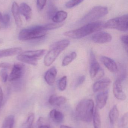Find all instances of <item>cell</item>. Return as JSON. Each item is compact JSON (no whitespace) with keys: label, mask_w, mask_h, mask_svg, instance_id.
I'll return each mask as SVG.
<instances>
[{"label":"cell","mask_w":128,"mask_h":128,"mask_svg":"<svg viewBox=\"0 0 128 128\" xmlns=\"http://www.w3.org/2000/svg\"><path fill=\"white\" fill-rule=\"evenodd\" d=\"M103 26V23L102 22H94L88 23L78 29L66 32L64 34L66 36L72 39H80L99 31Z\"/></svg>","instance_id":"cell-1"},{"label":"cell","mask_w":128,"mask_h":128,"mask_svg":"<svg viewBox=\"0 0 128 128\" xmlns=\"http://www.w3.org/2000/svg\"><path fill=\"white\" fill-rule=\"evenodd\" d=\"M94 109V103L92 99H83L76 106V116L82 122H91L92 119Z\"/></svg>","instance_id":"cell-2"},{"label":"cell","mask_w":128,"mask_h":128,"mask_svg":"<svg viewBox=\"0 0 128 128\" xmlns=\"http://www.w3.org/2000/svg\"><path fill=\"white\" fill-rule=\"evenodd\" d=\"M70 44L67 40H60L53 44L44 58L45 66H49L55 61L61 52L65 49Z\"/></svg>","instance_id":"cell-3"},{"label":"cell","mask_w":128,"mask_h":128,"mask_svg":"<svg viewBox=\"0 0 128 128\" xmlns=\"http://www.w3.org/2000/svg\"><path fill=\"white\" fill-rule=\"evenodd\" d=\"M47 34V30L44 26H35L22 29L19 34L18 38L21 40H31L42 38Z\"/></svg>","instance_id":"cell-4"},{"label":"cell","mask_w":128,"mask_h":128,"mask_svg":"<svg viewBox=\"0 0 128 128\" xmlns=\"http://www.w3.org/2000/svg\"><path fill=\"white\" fill-rule=\"evenodd\" d=\"M46 50H29L22 52L17 57L18 60L33 66H36L38 60L41 58L46 54Z\"/></svg>","instance_id":"cell-5"},{"label":"cell","mask_w":128,"mask_h":128,"mask_svg":"<svg viewBox=\"0 0 128 128\" xmlns=\"http://www.w3.org/2000/svg\"><path fill=\"white\" fill-rule=\"evenodd\" d=\"M108 12V9L106 7H94L80 20L79 23L80 24L90 23L92 21L103 17Z\"/></svg>","instance_id":"cell-6"},{"label":"cell","mask_w":128,"mask_h":128,"mask_svg":"<svg viewBox=\"0 0 128 128\" xmlns=\"http://www.w3.org/2000/svg\"><path fill=\"white\" fill-rule=\"evenodd\" d=\"M106 28L115 29L122 32H127L128 29V15H124L108 20L104 25Z\"/></svg>","instance_id":"cell-7"},{"label":"cell","mask_w":128,"mask_h":128,"mask_svg":"<svg viewBox=\"0 0 128 128\" xmlns=\"http://www.w3.org/2000/svg\"><path fill=\"white\" fill-rule=\"evenodd\" d=\"M90 76L92 80H98L102 78L104 74V71L100 64L96 60L93 52L90 55Z\"/></svg>","instance_id":"cell-8"},{"label":"cell","mask_w":128,"mask_h":128,"mask_svg":"<svg viewBox=\"0 0 128 128\" xmlns=\"http://www.w3.org/2000/svg\"><path fill=\"white\" fill-rule=\"evenodd\" d=\"M24 70L25 66L23 64H14L9 76V80L10 81H13L20 79L24 74Z\"/></svg>","instance_id":"cell-9"},{"label":"cell","mask_w":128,"mask_h":128,"mask_svg":"<svg viewBox=\"0 0 128 128\" xmlns=\"http://www.w3.org/2000/svg\"><path fill=\"white\" fill-rule=\"evenodd\" d=\"M113 91L114 96L117 99L121 100H124L126 98V94L122 89L121 81L118 79L116 80L113 85Z\"/></svg>","instance_id":"cell-10"},{"label":"cell","mask_w":128,"mask_h":128,"mask_svg":"<svg viewBox=\"0 0 128 128\" xmlns=\"http://www.w3.org/2000/svg\"><path fill=\"white\" fill-rule=\"evenodd\" d=\"M112 35L105 32H99L92 36V40L95 43L98 44H105L109 42L112 40Z\"/></svg>","instance_id":"cell-11"},{"label":"cell","mask_w":128,"mask_h":128,"mask_svg":"<svg viewBox=\"0 0 128 128\" xmlns=\"http://www.w3.org/2000/svg\"><path fill=\"white\" fill-rule=\"evenodd\" d=\"M101 61L105 67L112 73H117L118 67L114 60L106 56H102L100 58Z\"/></svg>","instance_id":"cell-12"},{"label":"cell","mask_w":128,"mask_h":128,"mask_svg":"<svg viewBox=\"0 0 128 128\" xmlns=\"http://www.w3.org/2000/svg\"><path fill=\"white\" fill-rule=\"evenodd\" d=\"M108 98L109 92L107 90L101 92L98 94L96 98L97 107L99 109L103 108L106 104Z\"/></svg>","instance_id":"cell-13"},{"label":"cell","mask_w":128,"mask_h":128,"mask_svg":"<svg viewBox=\"0 0 128 128\" xmlns=\"http://www.w3.org/2000/svg\"><path fill=\"white\" fill-rule=\"evenodd\" d=\"M111 83V80L109 78L101 79L94 83L92 86L94 92H97L103 90L108 87Z\"/></svg>","instance_id":"cell-14"},{"label":"cell","mask_w":128,"mask_h":128,"mask_svg":"<svg viewBox=\"0 0 128 128\" xmlns=\"http://www.w3.org/2000/svg\"><path fill=\"white\" fill-rule=\"evenodd\" d=\"M57 74V69L55 67L50 68L46 72L44 75V79L47 84L50 86L54 84Z\"/></svg>","instance_id":"cell-15"},{"label":"cell","mask_w":128,"mask_h":128,"mask_svg":"<svg viewBox=\"0 0 128 128\" xmlns=\"http://www.w3.org/2000/svg\"><path fill=\"white\" fill-rule=\"evenodd\" d=\"M21 47H14L0 50V58L19 54L22 52Z\"/></svg>","instance_id":"cell-16"},{"label":"cell","mask_w":128,"mask_h":128,"mask_svg":"<svg viewBox=\"0 0 128 128\" xmlns=\"http://www.w3.org/2000/svg\"><path fill=\"white\" fill-rule=\"evenodd\" d=\"M67 101V98L65 97L56 94L52 95L49 99V103L51 105L58 106L64 105Z\"/></svg>","instance_id":"cell-17"},{"label":"cell","mask_w":128,"mask_h":128,"mask_svg":"<svg viewBox=\"0 0 128 128\" xmlns=\"http://www.w3.org/2000/svg\"><path fill=\"white\" fill-rule=\"evenodd\" d=\"M20 13L25 18L27 21L31 19L32 15V10L29 5L25 3H23L19 7Z\"/></svg>","instance_id":"cell-18"},{"label":"cell","mask_w":128,"mask_h":128,"mask_svg":"<svg viewBox=\"0 0 128 128\" xmlns=\"http://www.w3.org/2000/svg\"><path fill=\"white\" fill-rule=\"evenodd\" d=\"M12 12L16 24L18 27H21L22 26V21L20 18L19 6L15 2L12 4Z\"/></svg>","instance_id":"cell-19"},{"label":"cell","mask_w":128,"mask_h":128,"mask_svg":"<svg viewBox=\"0 0 128 128\" xmlns=\"http://www.w3.org/2000/svg\"><path fill=\"white\" fill-rule=\"evenodd\" d=\"M49 116L52 120L56 123H61L64 120L63 114L56 110H52L50 112Z\"/></svg>","instance_id":"cell-20"},{"label":"cell","mask_w":128,"mask_h":128,"mask_svg":"<svg viewBox=\"0 0 128 128\" xmlns=\"http://www.w3.org/2000/svg\"><path fill=\"white\" fill-rule=\"evenodd\" d=\"M67 17V14L63 10L57 11L52 19L56 23H60L64 21Z\"/></svg>","instance_id":"cell-21"},{"label":"cell","mask_w":128,"mask_h":128,"mask_svg":"<svg viewBox=\"0 0 128 128\" xmlns=\"http://www.w3.org/2000/svg\"><path fill=\"white\" fill-rule=\"evenodd\" d=\"M119 116V112L118 108L116 105H114L109 112V117L110 123L112 124H115Z\"/></svg>","instance_id":"cell-22"},{"label":"cell","mask_w":128,"mask_h":128,"mask_svg":"<svg viewBox=\"0 0 128 128\" xmlns=\"http://www.w3.org/2000/svg\"><path fill=\"white\" fill-rule=\"evenodd\" d=\"M94 128H101V120L98 109L96 107L94 111L93 117Z\"/></svg>","instance_id":"cell-23"},{"label":"cell","mask_w":128,"mask_h":128,"mask_svg":"<svg viewBox=\"0 0 128 128\" xmlns=\"http://www.w3.org/2000/svg\"><path fill=\"white\" fill-rule=\"evenodd\" d=\"M15 118L13 115L8 116L4 120L2 128H13Z\"/></svg>","instance_id":"cell-24"},{"label":"cell","mask_w":128,"mask_h":128,"mask_svg":"<svg viewBox=\"0 0 128 128\" xmlns=\"http://www.w3.org/2000/svg\"><path fill=\"white\" fill-rule=\"evenodd\" d=\"M77 54L73 52L71 53L68 56L65 57L62 62V65L63 66H66L68 65L72 62L73 60L76 58Z\"/></svg>","instance_id":"cell-25"},{"label":"cell","mask_w":128,"mask_h":128,"mask_svg":"<svg viewBox=\"0 0 128 128\" xmlns=\"http://www.w3.org/2000/svg\"><path fill=\"white\" fill-rule=\"evenodd\" d=\"M57 12V8L52 2H49L48 4L47 16L48 18L52 19Z\"/></svg>","instance_id":"cell-26"},{"label":"cell","mask_w":128,"mask_h":128,"mask_svg":"<svg viewBox=\"0 0 128 128\" xmlns=\"http://www.w3.org/2000/svg\"><path fill=\"white\" fill-rule=\"evenodd\" d=\"M34 128H50V127L47 121L41 117L38 120Z\"/></svg>","instance_id":"cell-27"},{"label":"cell","mask_w":128,"mask_h":128,"mask_svg":"<svg viewBox=\"0 0 128 128\" xmlns=\"http://www.w3.org/2000/svg\"><path fill=\"white\" fill-rule=\"evenodd\" d=\"M118 128H128L127 112L120 119L119 122Z\"/></svg>","instance_id":"cell-28"},{"label":"cell","mask_w":128,"mask_h":128,"mask_svg":"<svg viewBox=\"0 0 128 128\" xmlns=\"http://www.w3.org/2000/svg\"><path fill=\"white\" fill-rule=\"evenodd\" d=\"M67 86V77L64 76L61 78L58 82V87L59 90L64 91L65 90Z\"/></svg>","instance_id":"cell-29"},{"label":"cell","mask_w":128,"mask_h":128,"mask_svg":"<svg viewBox=\"0 0 128 128\" xmlns=\"http://www.w3.org/2000/svg\"><path fill=\"white\" fill-rule=\"evenodd\" d=\"M34 120V115L33 114H31L28 116L25 123V124H24L25 128H31L33 126Z\"/></svg>","instance_id":"cell-30"},{"label":"cell","mask_w":128,"mask_h":128,"mask_svg":"<svg viewBox=\"0 0 128 128\" xmlns=\"http://www.w3.org/2000/svg\"><path fill=\"white\" fill-rule=\"evenodd\" d=\"M84 0H71L68 2L66 4L65 6L67 8H71L77 6L82 2Z\"/></svg>","instance_id":"cell-31"},{"label":"cell","mask_w":128,"mask_h":128,"mask_svg":"<svg viewBox=\"0 0 128 128\" xmlns=\"http://www.w3.org/2000/svg\"><path fill=\"white\" fill-rule=\"evenodd\" d=\"M0 76L3 82H6L8 78L7 69L2 68L0 71Z\"/></svg>","instance_id":"cell-32"},{"label":"cell","mask_w":128,"mask_h":128,"mask_svg":"<svg viewBox=\"0 0 128 128\" xmlns=\"http://www.w3.org/2000/svg\"><path fill=\"white\" fill-rule=\"evenodd\" d=\"M46 1L47 0H37V8L38 10H41L43 9Z\"/></svg>","instance_id":"cell-33"},{"label":"cell","mask_w":128,"mask_h":128,"mask_svg":"<svg viewBox=\"0 0 128 128\" xmlns=\"http://www.w3.org/2000/svg\"><path fill=\"white\" fill-rule=\"evenodd\" d=\"M85 76L84 75L80 76L77 80L75 84V88L78 87V86H80V85L82 84L85 80Z\"/></svg>","instance_id":"cell-34"},{"label":"cell","mask_w":128,"mask_h":128,"mask_svg":"<svg viewBox=\"0 0 128 128\" xmlns=\"http://www.w3.org/2000/svg\"><path fill=\"white\" fill-rule=\"evenodd\" d=\"M10 17L9 14H7L3 16L1 22L5 26H7L10 22Z\"/></svg>","instance_id":"cell-35"},{"label":"cell","mask_w":128,"mask_h":128,"mask_svg":"<svg viewBox=\"0 0 128 128\" xmlns=\"http://www.w3.org/2000/svg\"><path fill=\"white\" fill-rule=\"evenodd\" d=\"M121 40L125 46V49L127 52L128 50V36L127 35H122L121 37Z\"/></svg>","instance_id":"cell-36"},{"label":"cell","mask_w":128,"mask_h":128,"mask_svg":"<svg viewBox=\"0 0 128 128\" xmlns=\"http://www.w3.org/2000/svg\"><path fill=\"white\" fill-rule=\"evenodd\" d=\"M11 66V64L6 62H4L0 64V68H10Z\"/></svg>","instance_id":"cell-37"},{"label":"cell","mask_w":128,"mask_h":128,"mask_svg":"<svg viewBox=\"0 0 128 128\" xmlns=\"http://www.w3.org/2000/svg\"><path fill=\"white\" fill-rule=\"evenodd\" d=\"M3 100V92L2 88L0 86V109L2 104V102Z\"/></svg>","instance_id":"cell-38"},{"label":"cell","mask_w":128,"mask_h":128,"mask_svg":"<svg viewBox=\"0 0 128 128\" xmlns=\"http://www.w3.org/2000/svg\"><path fill=\"white\" fill-rule=\"evenodd\" d=\"M60 128H72L71 127H70V126H67L66 125H61L60 126Z\"/></svg>","instance_id":"cell-39"},{"label":"cell","mask_w":128,"mask_h":128,"mask_svg":"<svg viewBox=\"0 0 128 128\" xmlns=\"http://www.w3.org/2000/svg\"><path fill=\"white\" fill-rule=\"evenodd\" d=\"M2 17H3V16H2V14L1 13V12H0V22H1Z\"/></svg>","instance_id":"cell-40"},{"label":"cell","mask_w":128,"mask_h":128,"mask_svg":"<svg viewBox=\"0 0 128 128\" xmlns=\"http://www.w3.org/2000/svg\"><path fill=\"white\" fill-rule=\"evenodd\" d=\"M3 42V40L2 39L0 38V44H2Z\"/></svg>","instance_id":"cell-41"}]
</instances>
